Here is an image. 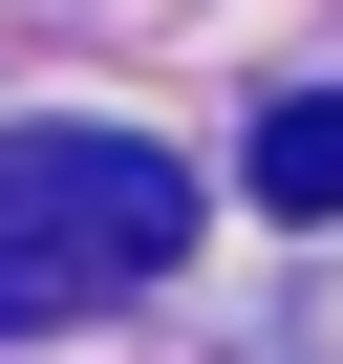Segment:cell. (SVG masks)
I'll return each mask as SVG.
<instances>
[{
	"instance_id": "1",
	"label": "cell",
	"mask_w": 343,
	"mask_h": 364,
	"mask_svg": "<svg viewBox=\"0 0 343 364\" xmlns=\"http://www.w3.org/2000/svg\"><path fill=\"white\" fill-rule=\"evenodd\" d=\"M172 236H194V171L129 150V129H22L0 150V343L86 321L107 279H150Z\"/></svg>"
},
{
	"instance_id": "2",
	"label": "cell",
	"mask_w": 343,
	"mask_h": 364,
	"mask_svg": "<svg viewBox=\"0 0 343 364\" xmlns=\"http://www.w3.org/2000/svg\"><path fill=\"white\" fill-rule=\"evenodd\" d=\"M258 215H343V86L258 107Z\"/></svg>"
}]
</instances>
